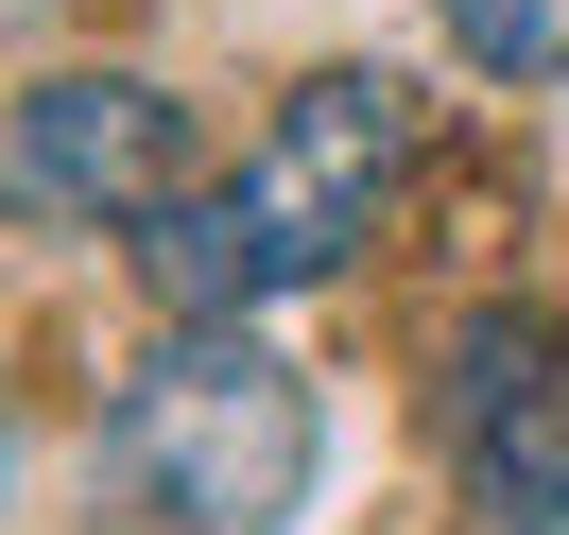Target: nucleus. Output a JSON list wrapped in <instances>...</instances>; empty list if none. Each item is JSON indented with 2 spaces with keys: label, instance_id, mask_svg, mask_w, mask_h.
I'll return each mask as SVG.
<instances>
[{
  "label": "nucleus",
  "instance_id": "423d86ee",
  "mask_svg": "<svg viewBox=\"0 0 569 535\" xmlns=\"http://www.w3.org/2000/svg\"><path fill=\"white\" fill-rule=\"evenodd\" d=\"M18 18H36V0H0V36H18Z\"/></svg>",
  "mask_w": 569,
  "mask_h": 535
},
{
  "label": "nucleus",
  "instance_id": "f257e3e1",
  "mask_svg": "<svg viewBox=\"0 0 569 535\" xmlns=\"http://www.w3.org/2000/svg\"><path fill=\"white\" fill-rule=\"evenodd\" d=\"M397 174H415V87L397 70H311L242 174L173 190V208L139 225V277H156L173 328H224V311H259V294H293V277H346V259L380 242Z\"/></svg>",
  "mask_w": 569,
  "mask_h": 535
},
{
  "label": "nucleus",
  "instance_id": "39448f33",
  "mask_svg": "<svg viewBox=\"0 0 569 535\" xmlns=\"http://www.w3.org/2000/svg\"><path fill=\"white\" fill-rule=\"evenodd\" d=\"M431 18H449V52L500 70V87H552L569 70V0H431Z\"/></svg>",
  "mask_w": 569,
  "mask_h": 535
},
{
  "label": "nucleus",
  "instance_id": "7ed1b4c3",
  "mask_svg": "<svg viewBox=\"0 0 569 535\" xmlns=\"http://www.w3.org/2000/svg\"><path fill=\"white\" fill-rule=\"evenodd\" d=\"M431 415H449V466L500 535H569V346H552V311H466L449 363H431Z\"/></svg>",
  "mask_w": 569,
  "mask_h": 535
},
{
  "label": "nucleus",
  "instance_id": "20e7f679",
  "mask_svg": "<svg viewBox=\"0 0 569 535\" xmlns=\"http://www.w3.org/2000/svg\"><path fill=\"white\" fill-rule=\"evenodd\" d=\"M0 190L139 242V225L190 190V105L139 87V70H52V87H18V121H0Z\"/></svg>",
  "mask_w": 569,
  "mask_h": 535
},
{
  "label": "nucleus",
  "instance_id": "f03ea898",
  "mask_svg": "<svg viewBox=\"0 0 569 535\" xmlns=\"http://www.w3.org/2000/svg\"><path fill=\"white\" fill-rule=\"evenodd\" d=\"M87 466H104V501L156 518V535H277L293 501H311V466H328V415H311V380H293L277 346L173 328V346H139L104 380Z\"/></svg>",
  "mask_w": 569,
  "mask_h": 535
}]
</instances>
